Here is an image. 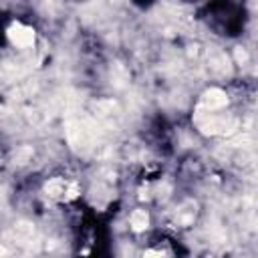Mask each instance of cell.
I'll return each instance as SVG.
<instances>
[{"mask_svg":"<svg viewBox=\"0 0 258 258\" xmlns=\"http://www.w3.org/2000/svg\"><path fill=\"white\" fill-rule=\"evenodd\" d=\"M0 254H8V250H6V248H4L2 244H0Z\"/></svg>","mask_w":258,"mask_h":258,"instance_id":"obj_8","label":"cell"},{"mask_svg":"<svg viewBox=\"0 0 258 258\" xmlns=\"http://www.w3.org/2000/svg\"><path fill=\"white\" fill-rule=\"evenodd\" d=\"M64 191H67V183L62 181V179H50L48 183H46V194L50 196V198H64Z\"/></svg>","mask_w":258,"mask_h":258,"instance_id":"obj_4","label":"cell"},{"mask_svg":"<svg viewBox=\"0 0 258 258\" xmlns=\"http://www.w3.org/2000/svg\"><path fill=\"white\" fill-rule=\"evenodd\" d=\"M30 155H32V149H30V147H20V149L14 153V159H16L18 163H26Z\"/></svg>","mask_w":258,"mask_h":258,"instance_id":"obj_6","label":"cell"},{"mask_svg":"<svg viewBox=\"0 0 258 258\" xmlns=\"http://www.w3.org/2000/svg\"><path fill=\"white\" fill-rule=\"evenodd\" d=\"M236 58H238V62H246V58H248L246 50H242V48H236Z\"/></svg>","mask_w":258,"mask_h":258,"instance_id":"obj_7","label":"cell"},{"mask_svg":"<svg viewBox=\"0 0 258 258\" xmlns=\"http://www.w3.org/2000/svg\"><path fill=\"white\" fill-rule=\"evenodd\" d=\"M8 38H10L12 44L24 48V46H30V44L34 42V32H32V28H28V26L12 24V26L8 28Z\"/></svg>","mask_w":258,"mask_h":258,"instance_id":"obj_1","label":"cell"},{"mask_svg":"<svg viewBox=\"0 0 258 258\" xmlns=\"http://www.w3.org/2000/svg\"><path fill=\"white\" fill-rule=\"evenodd\" d=\"M208 62H210V67H212L216 73H226V71H228V58H226V54L220 52V50H212V52L208 54Z\"/></svg>","mask_w":258,"mask_h":258,"instance_id":"obj_3","label":"cell"},{"mask_svg":"<svg viewBox=\"0 0 258 258\" xmlns=\"http://www.w3.org/2000/svg\"><path fill=\"white\" fill-rule=\"evenodd\" d=\"M228 103V97L224 91L220 89H210L204 97H202V103H200V109L210 113V111H216V109H222L224 105Z\"/></svg>","mask_w":258,"mask_h":258,"instance_id":"obj_2","label":"cell"},{"mask_svg":"<svg viewBox=\"0 0 258 258\" xmlns=\"http://www.w3.org/2000/svg\"><path fill=\"white\" fill-rule=\"evenodd\" d=\"M147 224H149V218H147V214H145L143 210H135V212L131 214V228H133L135 232L145 230Z\"/></svg>","mask_w":258,"mask_h":258,"instance_id":"obj_5","label":"cell"}]
</instances>
